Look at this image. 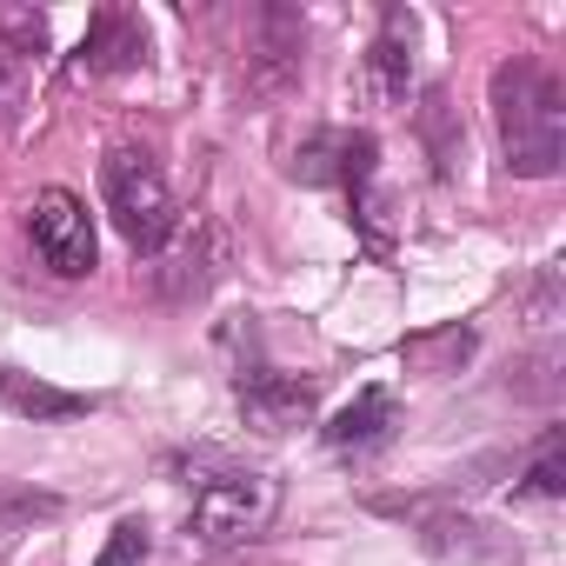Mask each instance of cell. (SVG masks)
<instances>
[{
  "mask_svg": "<svg viewBox=\"0 0 566 566\" xmlns=\"http://www.w3.org/2000/svg\"><path fill=\"white\" fill-rule=\"evenodd\" d=\"M493 134L506 174L553 180L566 160V81L539 54H513L493 67Z\"/></svg>",
  "mask_w": 566,
  "mask_h": 566,
  "instance_id": "6da1fadb",
  "label": "cell"
},
{
  "mask_svg": "<svg viewBox=\"0 0 566 566\" xmlns=\"http://www.w3.org/2000/svg\"><path fill=\"white\" fill-rule=\"evenodd\" d=\"M520 493L526 500H559L566 493V467H559V433H546L539 440V460L520 473Z\"/></svg>",
  "mask_w": 566,
  "mask_h": 566,
  "instance_id": "7c38bea8",
  "label": "cell"
},
{
  "mask_svg": "<svg viewBox=\"0 0 566 566\" xmlns=\"http://www.w3.org/2000/svg\"><path fill=\"white\" fill-rule=\"evenodd\" d=\"M280 513V480L273 473H253V467H213L193 500H187V539L207 546V553H227V546H247L273 526Z\"/></svg>",
  "mask_w": 566,
  "mask_h": 566,
  "instance_id": "3957f363",
  "label": "cell"
},
{
  "mask_svg": "<svg viewBox=\"0 0 566 566\" xmlns=\"http://www.w3.org/2000/svg\"><path fill=\"white\" fill-rule=\"evenodd\" d=\"M394 427H400L394 394H387V387H367V394H354V407H340V413H334L327 440H334L340 453H367V447H380Z\"/></svg>",
  "mask_w": 566,
  "mask_h": 566,
  "instance_id": "9c48e42d",
  "label": "cell"
},
{
  "mask_svg": "<svg viewBox=\"0 0 566 566\" xmlns=\"http://www.w3.org/2000/svg\"><path fill=\"white\" fill-rule=\"evenodd\" d=\"M94 400L87 394H67V387H48L21 367H0V413H14V420H74L87 413Z\"/></svg>",
  "mask_w": 566,
  "mask_h": 566,
  "instance_id": "ba28073f",
  "label": "cell"
},
{
  "mask_svg": "<svg viewBox=\"0 0 566 566\" xmlns=\"http://www.w3.org/2000/svg\"><path fill=\"white\" fill-rule=\"evenodd\" d=\"M147 546H154V539H147V520H120L94 566H140V559H147Z\"/></svg>",
  "mask_w": 566,
  "mask_h": 566,
  "instance_id": "4fadbf2b",
  "label": "cell"
},
{
  "mask_svg": "<svg viewBox=\"0 0 566 566\" xmlns=\"http://www.w3.org/2000/svg\"><path fill=\"white\" fill-rule=\"evenodd\" d=\"M233 394H240V420L253 433H294V427L314 420V400H321L314 380L280 374V367H240L233 374Z\"/></svg>",
  "mask_w": 566,
  "mask_h": 566,
  "instance_id": "5b68a950",
  "label": "cell"
},
{
  "mask_svg": "<svg viewBox=\"0 0 566 566\" xmlns=\"http://www.w3.org/2000/svg\"><path fill=\"white\" fill-rule=\"evenodd\" d=\"M301 54H307V21L294 8H260L247 28V87L287 94L301 81Z\"/></svg>",
  "mask_w": 566,
  "mask_h": 566,
  "instance_id": "8992f818",
  "label": "cell"
},
{
  "mask_svg": "<svg viewBox=\"0 0 566 566\" xmlns=\"http://www.w3.org/2000/svg\"><path fill=\"white\" fill-rule=\"evenodd\" d=\"M374 81H380L387 101H407V87H413V14H400V8L380 21V41H374Z\"/></svg>",
  "mask_w": 566,
  "mask_h": 566,
  "instance_id": "8fae6325",
  "label": "cell"
},
{
  "mask_svg": "<svg viewBox=\"0 0 566 566\" xmlns=\"http://www.w3.org/2000/svg\"><path fill=\"white\" fill-rule=\"evenodd\" d=\"M14 94H21V87H14V67H8V61H0V120H8V114H14Z\"/></svg>",
  "mask_w": 566,
  "mask_h": 566,
  "instance_id": "2e32d148",
  "label": "cell"
},
{
  "mask_svg": "<svg viewBox=\"0 0 566 566\" xmlns=\"http://www.w3.org/2000/svg\"><path fill=\"white\" fill-rule=\"evenodd\" d=\"M0 34H8L21 54H41L48 48V14H34V8H0Z\"/></svg>",
  "mask_w": 566,
  "mask_h": 566,
  "instance_id": "5bb4252c",
  "label": "cell"
},
{
  "mask_svg": "<svg viewBox=\"0 0 566 566\" xmlns=\"http://www.w3.org/2000/svg\"><path fill=\"white\" fill-rule=\"evenodd\" d=\"M467 360H473V327H433V334H407L400 340V367L407 374H427V380L460 374Z\"/></svg>",
  "mask_w": 566,
  "mask_h": 566,
  "instance_id": "30bf717a",
  "label": "cell"
},
{
  "mask_svg": "<svg viewBox=\"0 0 566 566\" xmlns=\"http://www.w3.org/2000/svg\"><path fill=\"white\" fill-rule=\"evenodd\" d=\"M28 233H34V253H41L48 273H61V280L94 273V253H101V247H94V220H87V200H74L67 187H48V193L34 200Z\"/></svg>",
  "mask_w": 566,
  "mask_h": 566,
  "instance_id": "277c9868",
  "label": "cell"
},
{
  "mask_svg": "<svg viewBox=\"0 0 566 566\" xmlns=\"http://www.w3.org/2000/svg\"><path fill=\"white\" fill-rule=\"evenodd\" d=\"M134 67H147V28L134 14H120V8H101L87 21L74 74H134Z\"/></svg>",
  "mask_w": 566,
  "mask_h": 566,
  "instance_id": "52a82bcc",
  "label": "cell"
},
{
  "mask_svg": "<svg viewBox=\"0 0 566 566\" xmlns=\"http://www.w3.org/2000/svg\"><path fill=\"white\" fill-rule=\"evenodd\" d=\"M101 200H107V220L120 227V240L134 253H160L180 233V200H174V187L147 147H114L101 160Z\"/></svg>",
  "mask_w": 566,
  "mask_h": 566,
  "instance_id": "7a4b0ae2",
  "label": "cell"
},
{
  "mask_svg": "<svg viewBox=\"0 0 566 566\" xmlns=\"http://www.w3.org/2000/svg\"><path fill=\"white\" fill-rule=\"evenodd\" d=\"M526 314H533V327H553L559 321V266H539V287H533Z\"/></svg>",
  "mask_w": 566,
  "mask_h": 566,
  "instance_id": "9a60e30c",
  "label": "cell"
}]
</instances>
